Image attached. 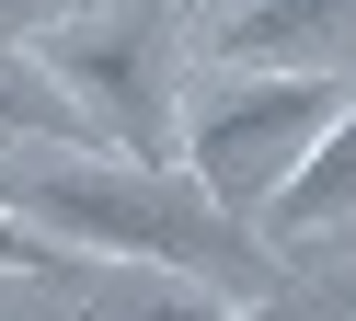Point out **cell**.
<instances>
[{
    "mask_svg": "<svg viewBox=\"0 0 356 321\" xmlns=\"http://www.w3.org/2000/svg\"><path fill=\"white\" fill-rule=\"evenodd\" d=\"M35 69L70 92L92 149L172 160V115H184V0H81L47 35H24Z\"/></svg>",
    "mask_w": 356,
    "mask_h": 321,
    "instance_id": "2",
    "label": "cell"
},
{
    "mask_svg": "<svg viewBox=\"0 0 356 321\" xmlns=\"http://www.w3.org/2000/svg\"><path fill=\"white\" fill-rule=\"evenodd\" d=\"M345 81H356V69H230V58H218V81L172 115V149H184V172L207 183L230 218L264 229V206L287 195V172L322 149Z\"/></svg>",
    "mask_w": 356,
    "mask_h": 321,
    "instance_id": "3",
    "label": "cell"
},
{
    "mask_svg": "<svg viewBox=\"0 0 356 321\" xmlns=\"http://www.w3.org/2000/svg\"><path fill=\"white\" fill-rule=\"evenodd\" d=\"M0 264H12V275H58V264H70V252H58L47 229H24V218H12V206H0Z\"/></svg>",
    "mask_w": 356,
    "mask_h": 321,
    "instance_id": "7",
    "label": "cell"
},
{
    "mask_svg": "<svg viewBox=\"0 0 356 321\" xmlns=\"http://www.w3.org/2000/svg\"><path fill=\"white\" fill-rule=\"evenodd\" d=\"M115 321H241V298H230V287H195V275H161V264H149L138 287L115 298Z\"/></svg>",
    "mask_w": 356,
    "mask_h": 321,
    "instance_id": "6",
    "label": "cell"
},
{
    "mask_svg": "<svg viewBox=\"0 0 356 321\" xmlns=\"http://www.w3.org/2000/svg\"><path fill=\"white\" fill-rule=\"evenodd\" d=\"M58 12H81V0H0V46H24V35H47Z\"/></svg>",
    "mask_w": 356,
    "mask_h": 321,
    "instance_id": "8",
    "label": "cell"
},
{
    "mask_svg": "<svg viewBox=\"0 0 356 321\" xmlns=\"http://www.w3.org/2000/svg\"><path fill=\"white\" fill-rule=\"evenodd\" d=\"M218 58L230 69H356V0H241Z\"/></svg>",
    "mask_w": 356,
    "mask_h": 321,
    "instance_id": "4",
    "label": "cell"
},
{
    "mask_svg": "<svg viewBox=\"0 0 356 321\" xmlns=\"http://www.w3.org/2000/svg\"><path fill=\"white\" fill-rule=\"evenodd\" d=\"M0 206L24 229H47L58 252H92V264H161V275H195V287H230V298L287 287V252L253 218H230L184 160L92 149V138H12Z\"/></svg>",
    "mask_w": 356,
    "mask_h": 321,
    "instance_id": "1",
    "label": "cell"
},
{
    "mask_svg": "<svg viewBox=\"0 0 356 321\" xmlns=\"http://www.w3.org/2000/svg\"><path fill=\"white\" fill-rule=\"evenodd\" d=\"M264 241H356V81H345V104H333V126H322V149L287 172V195L264 206Z\"/></svg>",
    "mask_w": 356,
    "mask_h": 321,
    "instance_id": "5",
    "label": "cell"
}]
</instances>
